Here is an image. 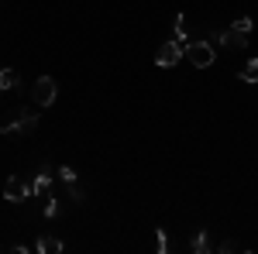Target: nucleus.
Here are the masks:
<instances>
[{"label": "nucleus", "instance_id": "1", "mask_svg": "<svg viewBox=\"0 0 258 254\" xmlns=\"http://www.w3.org/2000/svg\"><path fill=\"white\" fill-rule=\"evenodd\" d=\"M186 59L193 62L197 69H210L214 59H217V52H214L210 41H189V45H186Z\"/></svg>", "mask_w": 258, "mask_h": 254}, {"label": "nucleus", "instance_id": "2", "mask_svg": "<svg viewBox=\"0 0 258 254\" xmlns=\"http://www.w3.org/2000/svg\"><path fill=\"white\" fill-rule=\"evenodd\" d=\"M55 93H59V86H55L52 76H38L35 86H31V100H35L38 107H52V103H55Z\"/></svg>", "mask_w": 258, "mask_h": 254}, {"label": "nucleus", "instance_id": "3", "mask_svg": "<svg viewBox=\"0 0 258 254\" xmlns=\"http://www.w3.org/2000/svg\"><path fill=\"white\" fill-rule=\"evenodd\" d=\"M182 55H186V45L172 38V41H165V45H159V52H155V65H159V69H172Z\"/></svg>", "mask_w": 258, "mask_h": 254}, {"label": "nucleus", "instance_id": "4", "mask_svg": "<svg viewBox=\"0 0 258 254\" xmlns=\"http://www.w3.org/2000/svg\"><path fill=\"white\" fill-rule=\"evenodd\" d=\"M31 193H35V182H28V179H21V176H11L7 186H4V199L7 203H24Z\"/></svg>", "mask_w": 258, "mask_h": 254}, {"label": "nucleus", "instance_id": "5", "mask_svg": "<svg viewBox=\"0 0 258 254\" xmlns=\"http://www.w3.org/2000/svg\"><path fill=\"white\" fill-rule=\"evenodd\" d=\"M35 127H38V110H35V107H21L18 124H14V134H31Z\"/></svg>", "mask_w": 258, "mask_h": 254}, {"label": "nucleus", "instance_id": "6", "mask_svg": "<svg viewBox=\"0 0 258 254\" xmlns=\"http://www.w3.org/2000/svg\"><path fill=\"white\" fill-rule=\"evenodd\" d=\"M35 251L38 254H59V251H66V244H62L55 234H41L38 244H35Z\"/></svg>", "mask_w": 258, "mask_h": 254}, {"label": "nucleus", "instance_id": "7", "mask_svg": "<svg viewBox=\"0 0 258 254\" xmlns=\"http://www.w3.org/2000/svg\"><path fill=\"white\" fill-rule=\"evenodd\" d=\"M21 79L14 69H7V65H0V93H7V90H18Z\"/></svg>", "mask_w": 258, "mask_h": 254}, {"label": "nucleus", "instance_id": "8", "mask_svg": "<svg viewBox=\"0 0 258 254\" xmlns=\"http://www.w3.org/2000/svg\"><path fill=\"white\" fill-rule=\"evenodd\" d=\"M224 45H234V48H248V35L244 31H224Z\"/></svg>", "mask_w": 258, "mask_h": 254}, {"label": "nucleus", "instance_id": "9", "mask_svg": "<svg viewBox=\"0 0 258 254\" xmlns=\"http://www.w3.org/2000/svg\"><path fill=\"white\" fill-rule=\"evenodd\" d=\"M241 79H244V82H258V55L241 65Z\"/></svg>", "mask_w": 258, "mask_h": 254}, {"label": "nucleus", "instance_id": "10", "mask_svg": "<svg viewBox=\"0 0 258 254\" xmlns=\"http://www.w3.org/2000/svg\"><path fill=\"white\" fill-rule=\"evenodd\" d=\"M189 251H193V254H207V251H210V240H207V230H200V234L193 237V240H189Z\"/></svg>", "mask_w": 258, "mask_h": 254}, {"label": "nucleus", "instance_id": "11", "mask_svg": "<svg viewBox=\"0 0 258 254\" xmlns=\"http://www.w3.org/2000/svg\"><path fill=\"white\" fill-rule=\"evenodd\" d=\"M176 41L189 45V28H186V14H176Z\"/></svg>", "mask_w": 258, "mask_h": 254}, {"label": "nucleus", "instance_id": "12", "mask_svg": "<svg viewBox=\"0 0 258 254\" xmlns=\"http://www.w3.org/2000/svg\"><path fill=\"white\" fill-rule=\"evenodd\" d=\"M59 210H62V199L48 196V199H45V216H59Z\"/></svg>", "mask_w": 258, "mask_h": 254}, {"label": "nucleus", "instance_id": "13", "mask_svg": "<svg viewBox=\"0 0 258 254\" xmlns=\"http://www.w3.org/2000/svg\"><path fill=\"white\" fill-rule=\"evenodd\" d=\"M66 189H69V199H73V203H80V206H83V203H86V193H83V189H80V186H76V182H69Z\"/></svg>", "mask_w": 258, "mask_h": 254}, {"label": "nucleus", "instance_id": "14", "mask_svg": "<svg viewBox=\"0 0 258 254\" xmlns=\"http://www.w3.org/2000/svg\"><path fill=\"white\" fill-rule=\"evenodd\" d=\"M48 182H52V176H48V168H41V176L35 179V193H45V189H48Z\"/></svg>", "mask_w": 258, "mask_h": 254}, {"label": "nucleus", "instance_id": "15", "mask_svg": "<svg viewBox=\"0 0 258 254\" xmlns=\"http://www.w3.org/2000/svg\"><path fill=\"white\" fill-rule=\"evenodd\" d=\"M155 237H159V240H155V251L165 254L169 251V234H165V230H155Z\"/></svg>", "mask_w": 258, "mask_h": 254}, {"label": "nucleus", "instance_id": "16", "mask_svg": "<svg viewBox=\"0 0 258 254\" xmlns=\"http://www.w3.org/2000/svg\"><path fill=\"white\" fill-rule=\"evenodd\" d=\"M231 28H234V31H244V35H251V28H255V24H251V18H238Z\"/></svg>", "mask_w": 258, "mask_h": 254}, {"label": "nucleus", "instance_id": "17", "mask_svg": "<svg viewBox=\"0 0 258 254\" xmlns=\"http://www.w3.org/2000/svg\"><path fill=\"white\" fill-rule=\"evenodd\" d=\"M59 179L66 182V186H69V182H76V168H69V165H62V168H59Z\"/></svg>", "mask_w": 258, "mask_h": 254}, {"label": "nucleus", "instance_id": "18", "mask_svg": "<svg viewBox=\"0 0 258 254\" xmlns=\"http://www.w3.org/2000/svg\"><path fill=\"white\" fill-rule=\"evenodd\" d=\"M234 247H238V244H234V240H231V237H227V240H220V244H217V251H220V254L234 251Z\"/></svg>", "mask_w": 258, "mask_h": 254}]
</instances>
